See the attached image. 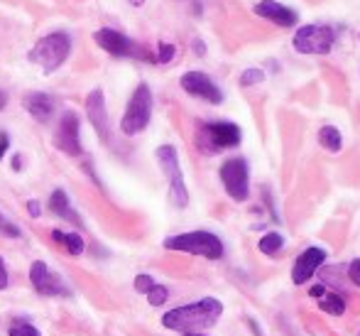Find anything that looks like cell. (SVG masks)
<instances>
[{"instance_id":"obj_1","label":"cell","mask_w":360,"mask_h":336,"mask_svg":"<svg viewBox=\"0 0 360 336\" xmlns=\"http://www.w3.org/2000/svg\"><path fill=\"white\" fill-rule=\"evenodd\" d=\"M220 314H223V305L216 297H204V300L194 302V305L170 309L162 316V324L172 331L189 334V331H201L213 326L220 319Z\"/></svg>"},{"instance_id":"obj_2","label":"cell","mask_w":360,"mask_h":336,"mask_svg":"<svg viewBox=\"0 0 360 336\" xmlns=\"http://www.w3.org/2000/svg\"><path fill=\"white\" fill-rule=\"evenodd\" d=\"M167 251H181L191 253V256L209 258V261H218L223 258V243L216 233L209 231H191V233H179V236H170L165 241Z\"/></svg>"},{"instance_id":"obj_3","label":"cell","mask_w":360,"mask_h":336,"mask_svg":"<svg viewBox=\"0 0 360 336\" xmlns=\"http://www.w3.org/2000/svg\"><path fill=\"white\" fill-rule=\"evenodd\" d=\"M71 52V37L66 32H52V35L42 37L30 52V59L35 64H40L45 71H54L59 69L66 61Z\"/></svg>"},{"instance_id":"obj_4","label":"cell","mask_w":360,"mask_h":336,"mask_svg":"<svg viewBox=\"0 0 360 336\" xmlns=\"http://www.w3.org/2000/svg\"><path fill=\"white\" fill-rule=\"evenodd\" d=\"M152 118V91L147 84H140L133 94L130 103L126 108V116L120 121V131L126 136H137L150 126Z\"/></svg>"},{"instance_id":"obj_5","label":"cell","mask_w":360,"mask_h":336,"mask_svg":"<svg viewBox=\"0 0 360 336\" xmlns=\"http://www.w3.org/2000/svg\"><path fill=\"white\" fill-rule=\"evenodd\" d=\"M157 162H160L162 172L170 180V199L177 209H184L189 204V191H186L184 184V175H181L179 167V157H177V150L172 145H162L157 147Z\"/></svg>"},{"instance_id":"obj_6","label":"cell","mask_w":360,"mask_h":336,"mask_svg":"<svg viewBox=\"0 0 360 336\" xmlns=\"http://www.w3.org/2000/svg\"><path fill=\"white\" fill-rule=\"evenodd\" d=\"M240 128L235 123L228 121H218V123H206L201 126L199 136H196V145L204 152H218L225 147H235L240 145Z\"/></svg>"},{"instance_id":"obj_7","label":"cell","mask_w":360,"mask_h":336,"mask_svg":"<svg viewBox=\"0 0 360 336\" xmlns=\"http://www.w3.org/2000/svg\"><path fill=\"white\" fill-rule=\"evenodd\" d=\"M292 45L299 54H329L336 45V32L329 25H304L297 30Z\"/></svg>"},{"instance_id":"obj_8","label":"cell","mask_w":360,"mask_h":336,"mask_svg":"<svg viewBox=\"0 0 360 336\" xmlns=\"http://www.w3.org/2000/svg\"><path fill=\"white\" fill-rule=\"evenodd\" d=\"M220 182H223L225 191L230 199L246 201L250 194V170L243 157H230L220 165Z\"/></svg>"},{"instance_id":"obj_9","label":"cell","mask_w":360,"mask_h":336,"mask_svg":"<svg viewBox=\"0 0 360 336\" xmlns=\"http://www.w3.org/2000/svg\"><path fill=\"white\" fill-rule=\"evenodd\" d=\"M30 282H32V287H35L37 295H42V297H61V295L69 297L71 295V292L64 287V282H61V277L54 275V272L47 268V263H42V261L32 263Z\"/></svg>"},{"instance_id":"obj_10","label":"cell","mask_w":360,"mask_h":336,"mask_svg":"<svg viewBox=\"0 0 360 336\" xmlns=\"http://www.w3.org/2000/svg\"><path fill=\"white\" fill-rule=\"evenodd\" d=\"M181 89H184L186 94L209 101V103H213V105L223 103L220 89L213 84V79H211L209 74H204V71H186V74L181 76Z\"/></svg>"},{"instance_id":"obj_11","label":"cell","mask_w":360,"mask_h":336,"mask_svg":"<svg viewBox=\"0 0 360 336\" xmlns=\"http://www.w3.org/2000/svg\"><path fill=\"white\" fill-rule=\"evenodd\" d=\"M54 145L59 147L66 155H79L81 152V140H79V118H76L74 110H66L61 113V121L57 126L54 133Z\"/></svg>"},{"instance_id":"obj_12","label":"cell","mask_w":360,"mask_h":336,"mask_svg":"<svg viewBox=\"0 0 360 336\" xmlns=\"http://www.w3.org/2000/svg\"><path fill=\"white\" fill-rule=\"evenodd\" d=\"M326 258H329L326 251L319 246H311L306 248V251H301L294 263V270H292V282H294V285H304L306 280H311L314 272L326 263Z\"/></svg>"},{"instance_id":"obj_13","label":"cell","mask_w":360,"mask_h":336,"mask_svg":"<svg viewBox=\"0 0 360 336\" xmlns=\"http://www.w3.org/2000/svg\"><path fill=\"white\" fill-rule=\"evenodd\" d=\"M86 116H89L91 126L96 128V133H98L103 140H108L110 123H108V110H105V96L100 89H93L86 96Z\"/></svg>"},{"instance_id":"obj_14","label":"cell","mask_w":360,"mask_h":336,"mask_svg":"<svg viewBox=\"0 0 360 336\" xmlns=\"http://www.w3.org/2000/svg\"><path fill=\"white\" fill-rule=\"evenodd\" d=\"M255 13L260 17H265V20H272L280 27H294L297 20H299V15H297L292 8L282 6V3H275V0H260L255 6Z\"/></svg>"},{"instance_id":"obj_15","label":"cell","mask_w":360,"mask_h":336,"mask_svg":"<svg viewBox=\"0 0 360 336\" xmlns=\"http://www.w3.org/2000/svg\"><path fill=\"white\" fill-rule=\"evenodd\" d=\"M93 40L98 42L100 47H103L108 54H113V57H128V54H133V42L128 40L123 32H118V30H110V27H103V30H98L93 35Z\"/></svg>"},{"instance_id":"obj_16","label":"cell","mask_w":360,"mask_h":336,"mask_svg":"<svg viewBox=\"0 0 360 336\" xmlns=\"http://www.w3.org/2000/svg\"><path fill=\"white\" fill-rule=\"evenodd\" d=\"M25 108L35 121L47 123L52 118V113H54V101L47 94H30L25 98Z\"/></svg>"},{"instance_id":"obj_17","label":"cell","mask_w":360,"mask_h":336,"mask_svg":"<svg viewBox=\"0 0 360 336\" xmlns=\"http://www.w3.org/2000/svg\"><path fill=\"white\" fill-rule=\"evenodd\" d=\"M50 209L54 211L57 216H61L64 221H71V224H76V226L81 224V216L76 214L74 209H71L69 196H66L64 189H54V194H52V199H50Z\"/></svg>"},{"instance_id":"obj_18","label":"cell","mask_w":360,"mask_h":336,"mask_svg":"<svg viewBox=\"0 0 360 336\" xmlns=\"http://www.w3.org/2000/svg\"><path fill=\"white\" fill-rule=\"evenodd\" d=\"M52 238H54L57 243H61V246L66 248V251L71 253V256H81L84 253V238L79 236V233H64V231H52Z\"/></svg>"},{"instance_id":"obj_19","label":"cell","mask_w":360,"mask_h":336,"mask_svg":"<svg viewBox=\"0 0 360 336\" xmlns=\"http://www.w3.org/2000/svg\"><path fill=\"white\" fill-rule=\"evenodd\" d=\"M319 143L326 147V150H331V152H338L340 147H343V138H340V133H338V128H333V126H324L319 131Z\"/></svg>"},{"instance_id":"obj_20","label":"cell","mask_w":360,"mask_h":336,"mask_svg":"<svg viewBox=\"0 0 360 336\" xmlns=\"http://www.w3.org/2000/svg\"><path fill=\"white\" fill-rule=\"evenodd\" d=\"M282 246H285V236H282V233H277V231L265 233V236L260 238V243H257L260 253H265V256H275V253H280Z\"/></svg>"},{"instance_id":"obj_21","label":"cell","mask_w":360,"mask_h":336,"mask_svg":"<svg viewBox=\"0 0 360 336\" xmlns=\"http://www.w3.org/2000/svg\"><path fill=\"white\" fill-rule=\"evenodd\" d=\"M319 307H321L324 312H329V314L340 316V314L345 312V300H343L340 295H331V292H326V295L321 297Z\"/></svg>"},{"instance_id":"obj_22","label":"cell","mask_w":360,"mask_h":336,"mask_svg":"<svg viewBox=\"0 0 360 336\" xmlns=\"http://www.w3.org/2000/svg\"><path fill=\"white\" fill-rule=\"evenodd\" d=\"M265 81V71L262 69H246L240 74V84L243 86H255V84H262Z\"/></svg>"},{"instance_id":"obj_23","label":"cell","mask_w":360,"mask_h":336,"mask_svg":"<svg viewBox=\"0 0 360 336\" xmlns=\"http://www.w3.org/2000/svg\"><path fill=\"white\" fill-rule=\"evenodd\" d=\"M167 297H170V290H167L165 285H155L150 292H147V300H150L152 307H160L167 302Z\"/></svg>"},{"instance_id":"obj_24","label":"cell","mask_w":360,"mask_h":336,"mask_svg":"<svg viewBox=\"0 0 360 336\" xmlns=\"http://www.w3.org/2000/svg\"><path fill=\"white\" fill-rule=\"evenodd\" d=\"M0 233H3V236H8V238H20L22 236L20 228H17L10 219H6L3 214H0Z\"/></svg>"},{"instance_id":"obj_25","label":"cell","mask_w":360,"mask_h":336,"mask_svg":"<svg viewBox=\"0 0 360 336\" xmlns=\"http://www.w3.org/2000/svg\"><path fill=\"white\" fill-rule=\"evenodd\" d=\"M8 336H40V331H37L32 324H13Z\"/></svg>"},{"instance_id":"obj_26","label":"cell","mask_w":360,"mask_h":336,"mask_svg":"<svg viewBox=\"0 0 360 336\" xmlns=\"http://www.w3.org/2000/svg\"><path fill=\"white\" fill-rule=\"evenodd\" d=\"M155 285H157V282H155V277H152V275H137L135 277V290L137 292H145V295H147V292H150Z\"/></svg>"},{"instance_id":"obj_27","label":"cell","mask_w":360,"mask_h":336,"mask_svg":"<svg viewBox=\"0 0 360 336\" xmlns=\"http://www.w3.org/2000/svg\"><path fill=\"white\" fill-rule=\"evenodd\" d=\"M174 45H165V42H162L160 45V50H157V61H160V64H167V61H172L174 59Z\"/></svg>"},{"instance_id":"obj_28","label":"cell","mask_w":360,"mask_h":336,"mask_svg":"<svg viewBox=\"0 0 360 336\" xmlns=\"http://www.w3.org/2000/svg\"><path fill=\"white\" fill-rule=\"evenodd\" d=\"M348 277L355 282V285L360 287V258H358V261L350 263V268H348Z\"/></svg>"},{"instance_id":"obj_29","label":"cell","mask_w":360,"mask_h":336,"mask_svg":"<svg viewBox=\"0 0 360 336\" xmlns=\"http://www.w3.org/2000/svg\"><path fill=\"white\" fill-rule=\"evenodd\" d=\"M8 287V270H6V263L0 258V290H6Z\"/></svg>"},{"instance_id":"obj_30","label":"cell","mask_w":360,"mask_h":336,"mask_svg":"<svg viewBox=\"0 0 360 336\" xmlns=\"http://www.w3.org/2000/svg\"><path fill=\"white\" fill-rule=\"evenodd\" d=\"M27 211H30V216H35L37 219V216H40V204H37L35 199H30L27 201Z\"/></svg>"},{"instance_id":"obj_31","label":"cell","mask_w":360,"mask_h":336,"mask_svg":"<svg viewBox=\"0 0 360 336\" xmlns=\"http://www.w3.org/2000/svg\"><path fill=\"white\" fill-rule=\"evenodd\" d=\"M8 147H10V140H8V136H6V133H3V136H0V157L6 155Z\"/></svg>"},{"instance_id":"obj_32","label":"cell","mask_w":360,"mask_h":336,"mask_svg":"<svg viewBox=\"0 0 360 336\" xmlns=\"http://www.w3.org/2000/svg\"><path fill=\"white\" fill-rule=\"evenodd\" d=\"M326 295V287L324 285H314L311 287V297H324Z\"/></svg>"},{"instance_id":"obj_33","label":"cell","mask_w":360,"mask_h":336,"mask_svg":"<svg viewBox=\"0 0 360 336\" xmlns=\"http://www.w3.org/2000/svg\"><path fill=\"white\" fill-rule=\"evenodd\" d=\"M194 52H196V54H199V57H204V54H206L204 42H201V40H194Z\"/></svg>"},{"instance_id":"obj_34","label":"cell","mask_w":360,"mask_h":336,"mask_svg":"<svg viewBox=\"0 0 360 336\" xmlns=\"http://www.w3.org/2000/svg\"><path fill=\"white\" fill-rule=\"evenodd\" d=\"M6 105H8V96L3 94V91H0V110L6 108Z\"/></svg>"},{"instance_id":"obj_35","label":"cell","mask_w":360,"mask_h":336,"mask_svg":"<svg viewBox=\"0 0 360 336\" xmlns=\"http://www.w3.org/2000/svg\"><path fill=\"white\" fill-rule=\"evenodd\" d=\"M20 162H22V157H20V155L13 157V170H20Z\"/></svg>"},{"instance_id":"obj_36","label":"cell","mask_w":360,"mask_h":336,"mask_svg":"<svg viewBox=\"0 0 360 336\" xmlns=\"http://www.w3.org/2000/svg\"><path fill=\"white\" fill-rule=\"evenodd\" d=\"M142 3H145V0H130V6H135V8L142 6Z\"/></svg>"},{"instance_id":"obj_37","label":"cell","mask_w":360,"mask_h":336,"mask_svg":"<svg viewBox=\"0 0 360 336\" xmlns=\"http://www.w3.org/2000/svg\"><path fill=\"white\" fill-rule=\"evenodd\" d=\"M184 336H206V334H201V331H189V334H184Z\"/></svg>"},{"instance_id":"obj_38","label":"cell","mask_w":360,"mask_h":336,"mask_svg":"<svg viewBox=\"0 0 360 336\" xmlns=\"http://www.w3.org/2000/svg\"><path fill=\"white\" fill-rule=\"evenodd\" d=\"M358 336H360V334H358Z\"/></svg>"}]
</instances>
